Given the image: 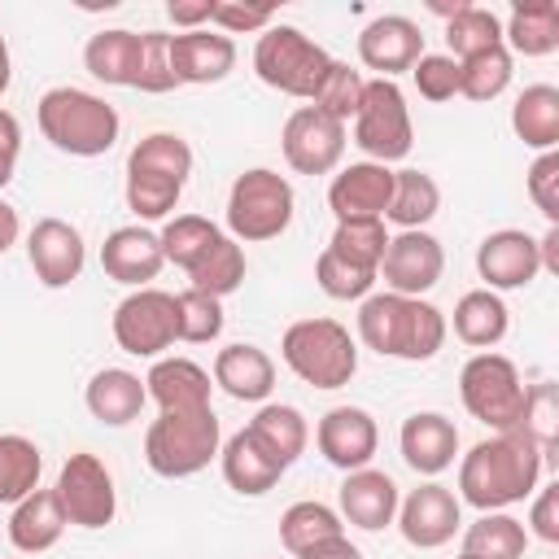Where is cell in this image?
<instances>
[{
	"label": "cell",
	"mask_w": 559,
	"mask_h": 559,
	"mask_svg": "<svg viewBox=\"0 0 559 559\" xmlns=\"http://www.w3.org/2000/svg\"><path fill=\"white\" fill-rule=\"evenodd\" d=\"M542 472H546V459L528 441V432L520 428L493 432L459 459V502L476 511H507L533 498V489L542 485Z\"/></svg>",
	"instance_id": "obj_1"
},
{
	"label": "cell",
	"mask_w": 559,
	"mask_h": 559,
	"mask_svg": "<svg viewBox=\"0 0 559 559\" xmlns=\"http://www.w3.org/2000/svg\"><path fill=\"white\" fill-rule=\"evenodd\" d=\"M445 332H450L445 314L424 297L371 293L358 301V341L380 358L428 362L445 345Z\"/></svg>",
	"instance_id": "obj_2"
},
{
	"label": "cell",
	"mask_w": 559,
	"mask_h": 559,
	"mask_svg": "<svg viewBox=\"0 0 559 559\" xmlns=\"http://www.w3.org/2000/svg\"><path fill=\"white\" fill-rule=\"evenodd\" d=\"M35 122L44 140L70 157H100L118 144V131H122L118 109L105 96L83 87H48L35 105Z\"/></svg>",
	"instance_id": "obj_3"
},
{
	"label": "cell",
	"mask_w": 559,
	"mask_h": 559,
	"mask_svg": "<svg viewBox=\"0 0 559 559\" xmlns=\"http://www.w3.org/2000/svg\"><path fill=\"white\" fill-rule=\"evenodd\" d=\"M223 450V424L214 406L205 411H162L144 432V463L162 480H188L210 467Z\"/></svg>",
	"instance_id": "obj_4"
},
{
	"label": "cell",
	"mask_w": 559,
	"mask_h": 559,
	"mask_svg": "<svg viewBox=\"0 0 559 559\" xmlns=\"http://www.w3.org/2000/svg\"><path fill=\"white\" fill-rule=\"evenodd\" d=\"M280 358L310 389H345L358 371V341L336 319H297L280 336Z\"/></svg>",
	"instance_id": "obj_5"
},
{
	"label": "cell",
	"mask_w": 559,
	"mask_h": 559,
	"mask_svg": "<svg viewBox=\"0 0 559 559\" xmlns=\"http://www.w3.org/2000/svg\"><path fill=\"white\" fill-rule=\"evenodd\" d=\"M328 66H332V57L306 31L284 26V22H271L253 44V74L266 87L297 96V100H314Z\"/></svg>",
	"instance_id": "obj_6"
},
{
	"label": "cell",
	"mask_w": 559,
	"mask_h": 559,
	"mask_svg": "<svg viewBox=\"0 0 559 559\" xmlns=\"http://www.w3.org/2000/svg\"><path fill=\"white\" fill-rule=\"evenodd\" d=\"M293 210H297L293 183L271 166H253V170L236 175V183L227 192V231H231V240H245V245L275 240L288 231Z\"/></svg>",
	"instance_id": "obj_7"
},
{
	"label": "cell",
	"mask_w": 559,
	"mask_h": 559,
	"mask_svg": "<svg viewBox=\"0 0 559 559\" xmlns=\"http://www.w3.org/2000/svg\"><path fill=\"white\" fill-rule=\"evenodd\" d=\"M524 393L528 384L520 380V367L507 358V354H493V349H480L463 362L459 371V397L467 406L472 419H480L485 428L493 432H507L520 424L524 415Z\"/></svg>",
	"instance_id": "obj_8"
},
{
	"label": "cell",
	"mask_w": 559,
	"mask_h": 559,
	"mask_svg": "<svg viewBox=\"0 0 559 559\" xmlns=\"http://www.w3.org/2000/svg\"><path fill=\"white\" fill-rule=\"evenodd\" d=\"M354 144L367 153V162H402L415 144V127H411V109L406 96L393 79H367L362 87V105L354 114Z\"/></svg>",
	"instance_id": "obj_9"
},
{
	"label": "cell",
	"mask_w": 559,
	"mask_h": 559,
	"mask_svg": "<svg viewBox=\"0 0 559 559\" xmlns=\"http://www.w3.org/2000/svg\"><path fill=\"white\" fill-rule=\"evenodd\" d=\"M52 493H57V502H61L66 524H74V528H105V524H114V515H118L114 476H109V467H105L96 454H87V450H79V454H70V459L61 463Z\"/></svg>",
	"instance_id": "obj_10"
},
{
	"label": "cell",
	"mask_w": 559,
	"mask_h": 559,
	"mask_svg": "<svg viewBox=\"0 0 559 559\" xmlns=\"http://www.w3.org/2000/svg\"><path fill=\"white\" fill-rule=\"evenodd\" d=\"M114 341L131 358H162L175 345V293L166 288H131L114 306Z\"/></svg>",
	"instance_id": "obj_11"
},
{
	"label": "cell",
	"mask_w": 559,
	"mask_h": 559,
	"mask_svg": "<svg viewBox=\"0 0 559 559\" xmlns=\"http://www.w3.org/2000/svg\"><path fill=\"white\" fill-rule=\"evenodd\" d=\"M280 148L297 175H332L345 157V122L328 118L314 105H301L284 118Z\"/></svg>",
	"instance_id": "obj_12"
},
{
	"label": "cell",
	"mask_w": 559,
	"mask_h": 559,
	"mask_svg": "<svg viewBox=\"0 0 559 559\" xmlns=\"http://www.w3.org/2000/svg\"><path fill=\"white\" fill-rule=\"evenodd\" d=\"M441 271H445V249L432 231H397L384 245L376 280H384V293L424 297L428 288H437Z\"/></svg>",
	"instance_id": "obj_13"
},
{
	"label": "cell",
	"mask_w": 559,
	"mask_h": 559,
	"mask_svg": "<svg viewBox=\"0 0 559 559\" xmlns=\"http://www.w3.org/2000/svg\"><path fill=\"white\" fill-rule=\"evenodd\" d=\"M397 533L406 546L415 550H437L445 546L459 524H463V502L454 489H445L441 480H424L419 489H411L402 502H397V515H393Z\"/></svg>",
	"instance_id": "obj_14"
},
{
	"label": "cell",
	"mask_w": 559,
	"mask_h": 559,
	"mask_svg": "<svg viewBox=\"0 0 559 559\" xmlns=\"http://www.w3.org/2000/svg\"><path fill=\"white\" fill-rule=\"evenodd\" d=\"M26 262L44 288H70L87 262L83 231L66 218H39L26 236Z\"/></svg>",
	"instance_id": "obj_15"
},
{
	"label": "cell",
	"mask_w": 559,
	"mask_h": 559,
	"mask_svg": "<svg viewBox=\"0 0 559 559\" xmlns=\"http://www.w3.org/2000/svg\"><path fill=\"white\" fill-rule=\"evenodd\" d=\"M476 275L485 280L489 293L528 288V284L542 275L537 236H528V231H520V227L489 231V236L476 245Z\"/></svg>",
	"instance_id": "obj_16"
},
{
	"label": "cell",
	"mask_w": 559,
	"mask_h": 559,
	"mask_svg": "<svg viewBox=\"0 0 559 559\" xmlns=\"http://www.w3.org/2000/svg\"><path fill=\"white\" fill-rule=\"evenodd\" d=\"M314 445L332 467L358 472V467H371L376 445H380V428H376L371 411H362V406H332L314 424Z\"/></svg>",
	"instance_id": "obj_17"
},
{
	"label": "cell",
	"mask_w": 559,
	"mask_h": 559,
	"mask_svg": "<svg viewBox=\"0 0 559 559\" xmlns=\"http://www.w3.org/2000/svg\"><path fill=\"white\" fill-rule=\"evenodd\" d=\"M419 57H424V31L402 13L371 17L358 35V61L367 70H376V79H397Z\"/></svg>",
	"instance_id": "obj_18"
},
{
	"label": "cell",
	"mask_w": 559,
	"mask_h": 559,
	"mask_svg": "<svg viewBox=\"0 0 559 559\" xmlns=\"http://www.w3.org/2000/svg\"><path fill=\"white\" fill-rule=\"evenodd\" d=\"M397 480L380 467H358V472H345L341 489H336V515L362 533H380L393 524L397 515Z\"/></svg>",
	"instance_id": "obj_19"
},
{
	"label": "cell",
	"mask_w": 559,
	"mask_h": 559,
	"mask_svg": "<svg viewBox=\"0 0 559 559\" xmlns=\"http://www.w3.org/2000/svg\"><path fill=\"white\" fill-rule=\"evenodd\" d=\"M393 197V170L380 162H349L328 183V210L336 223L345 218H384Z\"/></svg>",
	"instance_id": "obj_20"
},
{
	"label": "cell",
	"mask_w": 559,
	"mask_h": 559,
	"mask_svg": "<svg viewBox=\"0 0 559 559\" xmlns=\"http://www.w3.org/2000/svg\"><path fill=\"white\" fill-rule=\"evenodd\" d=\"M100 266L109 280L127 284V288H153V280L162 275L166 266V253H162V240L157 231L131 223V227H114L100 245Z\"/></svg>",
	"instance_id": "obj_21"
},
{
	"label": "cell",
	"mask_w": 559,
	"mask_h": 559,
	"mask_svg": "<svg viewBox=\"0 0 559 559\" xmlns=\"http://www.w3.org/2000/svg\"><path fill=\"white\" fill-rule=\"evenodd\" d=\"M397 450L415 476L432 480L459 459V428L441 411H415L397 432Z\"/></svg>",
	"instance_id": "obj_22"
},
{
	"label": "cell",
	"mask_w": 559,
	"mask_h": 559,
	"mask_svg": "<svg viewBox=\"0 0 559 559\" xmlns=\"http://www.w3.org/2000/svg\"><path fill=\"white\" fill-rule=\"evenodd\" d=\"M170 66H175V83H223L236 70V44L223 31H179L170 35Z\"/></svg>",
	"instance_id": "obj_23"
},
{
	"label": "cell",
	"mask_w": 559,
	"mask_h": 559,
	"mask_svg": "<svg viewBox=\"0 0 559 559\" xmlns=\"http://www.w3.org/2000/svg\"><path fill=\"white\" fill-rule=\"evenodd\" d=\"M144 389L148 402H157V411H205L214 393L210 371L192 358H153Z\"/></svg>",
	"instance_id": "obj_24"
},
{
	"label": "cell",
	"mask_w": 559,
	"mask_h": 559,
	"mask_svg": "<svg viewBox=\"0 0 559 559\" xmlns=\"http://www.w3.org/2000/svg\"><path fill=\"white\" fill-rule=\"evenodd\" d=\"M144 402H148V389H144V380H140L135 371H127V367H100V371L87 380V389H83L87 415H92L96 424H105V428H122V424L140 419Z\"/></svg>",
	"instance_id": "obj_25"
},
{
	"label": "cell",
	"mask_w": 559,
	"mask_h": 559,
	"mask_svg": "<svg viewBox=\"0 0 559 559\" xmlns=\"http://www.w3.org/2000/svg\"><path fill=\"white\" fill-rule=\"evenodd\" d=\"M227 397L236 402H266L275 389V362L258 345H223L214 354V376H210Z\"/></svg>",
	"instance_id": "obj_26"
},
{
	"label": "cell",
	"mask_w": 559,
	"mask_h": 559,
	"mask_svg": "<svg viewBox=\"0 0 559 559\" xmlns=\"http://www.w3.org/2000/svg\"><path fill=\"white\" fill-rule=\"evenodd\" d=\"M218 467H223V480H227L240 498H262V493L275 489L280 476H284V467L253 441L249 428H240V432H231V437L223 441Z\"/></svg>",
	"instance_id": "obj_27"
},
{
	"label": "cell",
	"mask_w": 559,
	"mask_h": 559,
	"mask_svg": "<svg viewBox=\"0 0 559 559\" xmlns=\"http://www.w3.org/2000/svg\"><path fill=\"white\" fill-rule=\"evenodd\" d=\"M249 432H253V441L288 472L301 454H306V445H310V424H306V415L297 411V406H288V402H262L258 406V415L245 424Z\"/></svg>",
	"instance_id": "obj_28"
},
{
	"label": "cell",
	"mask_w": 559,
	"mask_h": 559,
	"mask_svg": "<svg viewBox=\"0 0 559 559\" xmlns=\"http://www.w3.org/2000/svg\"><path fill=\"white\" fill-rule=\"evenodd\" d=\"M61 533H66V515H61V502H57L52 489H35L22 502H13V515H9L13 550L44 555V550H52L61 542Z\"/></svg>",
	"instance_id": "obj_29"
},
{
	"label": "cell",
	"mask_w": 559,
	"mask_h": 559,
	"mask_svg": "<svg viewBox=\"0 0 559 559\" xmlns=\"http://www.w3.org/2000/svg\"><path fill=\"white\" fill-rule=\"evenodd\" d=\"M507 52L550 57L559 48V4L555 0H520L502 22Z\"/></svg>",
	"instance_id": "obj_30"
},
{
	"label": "cell",
	"mask_w": 559,
	"mask_h": 559,
	"mask_svg": "<svg viewBox=\"0 0 559 559\" xmlns=\"http://www.w3.org/2000/svg\"><path fill=\"white\" fill-rule=\"evenodd\" d=\"M511 332V310L502 301V293H489V288H472L454 301V336L463 345H472L476 354L480 349H493L502 336Z\"/></svg>",
	"instance_id": "obj_31"
},
{
	"label": "cell",
	"mask_w": 559,
	"mask_h": 559,
	"mask_svg": "<svg viewBox=\"0 0 559 559\" xmlns=\"http://www.w3.org/2000/svg\"><path fill=\"white\" fill-rule=\"evenodd\" d=\"M83 66L105 87H131L135 83V66H140V35L122 31V26L96 31L83 44Z\"/></svg>",
	"instance_id": "obj_32"
},
{
	"label": "cell",
	"mask_w": 559,
	"mask_h": 559,
	"mask_svg": "<svg viewBox=\"0 0 559 559\" xmlns=\"http://www.w3.org/2000/svg\"><path fill=\"white\" fill-rule=\"evenodd\" d=\"M511 131L524 140V148L550 153L559 144V87L528 83L511 105Z\"/></svg>",
	"instance_id": "obj_33"
},
{
	"label": "cell",
	"mask_w": 559,
	"mask_h": 559,
	"mask_svg": "<svg viewBox=\"0 0 559 559\" xmlns=\"http://www.w3.org/2000/svg\"><path fill=\"white\" fill-rule=\"evenodd\" d=\"M441 210V188L428 170H393V197H389V210L384 218L397 223L402 231H424Z\"/></svg>",
	"instance_id": "obj_34"
},
{
	"label": "cell",
	"mask_w": 559,
	"mask_h": 559,
	"mask_svg": "<svg viewBox=\"0 0 559 559\" xmlns=\"http://www.w3.org/2000/svg\"><path fill=\"white\" fill-rule=\"evenodd\" d=\"M245 271H249V262H245V249H240V240H231L227 231L192 262V271H183L188 275V288H197V293H210V297H227V293H236L240 284H245Z\"/></svg>",
	"instance_id": "obj_35"
},
{
	"label": "cell",
	"mask_w": 559,
	"mask_h": 559,
	"mask_svg": "<svg viewBox=\"0 0 559 559\" xmlns=\"http://www.w3.org/2000/svg\"><path fill=\"white\" fill-rule=\"evenodd\" d=\"M127 170L157 175V179H170V183H188V175H192V144L183 135H175V131H148L127 153Z\"/></svg>",
	"instance_id": "obj_36"
},
{
	"label": "cell",
	"mask_w": 559,
	"mask_h": 559,
	"mask_svg": "<svg viewBox=\"0 0 559 559\" xmlns=\"http://www.w3.org/2000/svg\"><path fill=\"white\" fill-rule=\"evenodd\" d=\"M528 533L507 511H480L476 524L463 528V555L472 559H524Z\"/></svg>",
	"instance_id": "obj_37"
},
{
	"label": "cell",
	"mask_w": 559,
	"mask_h": 559,
	"mask_svg": "<svg viewBox=\"0 0 559 559\" xmlns=\"http://www.w3.org/2000/svg\"><path fill=\"white\" fill-rule=\"evenodd\" d=\"M44 454L31 437L22 432H0V502H22L26 493L39 489Z\"/></svg>",
	"instance_id": "obj_38"
},
{
	"label": "cell",
	"mask_w": 559,
	"mask_h": 559,
	"mask_svg": "<svg viewBox=\"0 0 559 559\" xmlns=\"http://www.w3.org/2000/svg\"><path fill=\"white\" fill-rule=\"evenodd\" d=\"M336 533H345V520L336 515V507H328L319 498H301L280 515V542L288 555H301L306 546L336 537Z\"/></svg>",
	"instance_id": "obj_39"
},
{
	"label": "cell",
	"mask_w": 559,
	"mask_h": 559,
	"mask_svg": "<svg viewBox=\"0 0 559 559\" xmlns=\"http://www.w3.org/2000/svg\"><path fill=\"white\" fill-rule=\"evenodd\" d=\"M502 44V17L493 13V9H485V4H463L450 22H445V57H454V61H467V57H476V52H485V48H498Z\"/></svg>",
	"instance_id": "obj_40"
},
{
	"label": "cell",
	"mask_w": 559,
	"mask_h": 559,
	"mask_svg": "<svg viewBox=\"0 0 559 559\" xmlns=\"http://www.w3.org/2000/svg\"><path fill=\"white\" fill-rule=\"evenodd\" d=\"M511 74H515V57L507 52V44L485 48V52L459 61V96H467L476 105L498 100L511 87Z\"/></svg>",
	"instance_id": "obj_41"
},
{
	"label": "cell",
	"mask_w": 559,
	"mask_h": 559,
	"mask_svg": "<svg viewBox=\"0 0 559 559\" xmlns=\"http://www.w3.org/2000/svg\"><path fill=\"white\" fill-rule=\"evenodd\" d=\"M520 432H528V441L542 450L546 467H555V450H559V389L555 380H537L524 393V415L515 424Z\"/></svg>",
	"instance_id": "obj_42"
},
{
	"label": "cell",
	"mask_w": 559,
	"mask_h": 559,
	"mask_svg": "<svg viewBox=\"0 0 559 559\" xmlns=\"http://www.w3.org/2000/svg\"><path fill=\"white\" fill-rule=\"evenodd\" d=\"M218 236H223V227H218V223H210L205 214H175V218L157 231L166 262H170V266H179V271H192V262H197V258H201Z\"/></svg>",
	"instance_id": "obj_43"
},
{
	"label": "cell",
	"mask_w": 559,
	"mask_h": 559,
	"mask_svg": "<svg viewBox=\"0 0 559 559\" xmlns=\"http://www.w3.org/2000/svg\"><path fill=\"white\" fill-rule=\"evenodd\" d=\"M384 245H389L384 218H345V223H336V231L328 240V253H336L349 266L376 271L380 258H384Z\"/></svg>",
	"instance_id": "obj_44"
},
{
	"label": "cell",
	"mask_w": 559,
	"mask_h": 559,
	"mask_svg": "<svg viewBox=\"0 0 559 559\" xmlns=\"http://www.w3.org/2000/svg\"><path fill=\"white\" fill-rule=\"evenodd\" d=\"M223 301L210 297V293H197V288H183L175 293V341H188V345H210L223 336Z\"/></svg>",
	"instance_id": "obj_45"
},
{
	"label": "cell",
	"mask_w": 559,
	"mask_h": 559,
	"mask_svg": "<svg viewBox=\"0 0 559 559\" xmlns=\"http://www.w3.org/2000/svg\"><path fill=\"white\" fill-rule=\"evenodd\" d=\"M362 87H367V79H362L354 66L332 61L310 105H314V109H323L328 118H336V122H345V127H349V122H354V114H358V105H362Z\"/></svg>",
	"instance_id": "obj_46"
},
{
	"label": "cell",
	"mask_w": 559,
	"mask_h": 559,
	"mask_svg": "<svg viewBox=\"0 0 559 559\" xmlns=\"http://www.w3.org/2000/svg\"><path fill=\"white\" fill-rule=\"evenodd\" d=\"M122 197H127V210L144 223H157L166 218L179 197H183V183H170V179H157V175H135L127 170V183H122Z\"/></svg>",
	"instance_id": "obj_47"
},
{
	"label": "cell",
	"mask_w": 559,
	"mask_h": 559,
	"mask_svg": "<svg viewBox=\"0 0 559 559\" xmlns=\"http://www.w3.org/2000/svg\"><path fill=\"white\" fill-rule=\"evenodd\" d=\"M314 284L332 297V301H362V297H371V288H376V271H362V266H349V262H341L336 253H319L314 258Z\"/></svg>",
	"instance_id": "obj_48"
},
{
	"label": "cell",
	"mask_w": 559,
	"mask_h": 559,
	"mask_svg": "<svg viewBox=\"0 0 559 559\" xmlns=\"http://www.w3.org/2000/svg\"><path fill=\"white\" fill-rule=\"evenodd\" d=\"M135 92H148V96H162L175 83V66H170V35L166 31H144L140 35V66H135Z\"/></svg>",
	"instance_id": "obj_49"
},
{
	"label": "cell",
	"mask_w": 559,
	"mask_h": 559,
	"mask_svg": "<svg viewBox=\"0 0 559 559\" xmlns=\"http://www.w3.org/2000/svg\"><path fill=\"white\" fill-rule=\"evenodd\" d=\"M411 79H415L419 96L432 100V105L459 96V61L445 57V52H424V57L411 66Z\"/></svg>",
	"instance_id": "obj_50"
},
{
	"label": "cell",
	"mask_w": 559,
	"mask_h": 559,
	"mask_svg": "<svg viewBox=\"0 0 559 559\" xmlns=\"http://www.w3.org/2000/svg\"><path fill=\"white\" fill-rule=\"evenodd\" d=\"M528 201L537 205V214L546 218V227H559V148L537 153V162L524 175Z\"/></svg>",
	"instance_id": "obj_51"
},
{
	"label": "cell",
	"mask_w": 559,
	"mask_h": 559,
	"mask_svg": "<svg viewBox=\"0 0 559 559\" xmlns=\"http://www.w3.org/2000/svg\"><path fill=\"white\" fill-rule=\"evenodd\" d=\"M271 22H275L271 4H227V0H214V9H210V26H218L227 39L231 35H249V31H266Z\"/></svg>",
	"instance_id": "obj_52"
},
{
	"label": "cell",
	"mask_w": 559,
	"mask_h": 559,
	"mask_svg": "<svg viewBox=\"0 0 559 559\" xmlns=\"http://www.w3.org/2000/svg\"><path fill=\"white\" fill-rule=\"evenodd\" d=\"M524 533L546 542V546H559V485H537L533 489V507H528Z\"/></svg>",
	"instance_id": "obj_53"
},
{
	"label": "cell",
	"mask_w": 559,
	"mask_h": 559,
	"mask_svg": "<svg viewBox=\"0 0 559 559\" xmlns=\"http://www.w3.org/2000/svg\"><path fill=\"white\" fill-rule=\"evenodd\" d=\"M17 153H22V122L9 109H0V188L13 179Z\"/></svg>",
	"instance_id": "obj_54"
},
{
	"label": "cell",
	"mask_w": 559,
	"mask_h": 559,
	"mask_svg": "<svg viewBox=\"0 0 559 559\" xmlns=\"http://www.w3.org/2000/svg\"><path fill=\"white\" fill-rule=\"evenodd\" d=\"M210 9H214V0H170L166 17L175 26H183V31H205L210 26Z\"/></svg>",
	"instance_id": "obj_55"
},
{
	"label": "cell",
	"mask_w": 559,
	"mask_h": 559,
	"mask_svg": "<svg viewBox=\"0 0 559 559\" xmlns=\"http://www.w3.org/2000/svg\"><path fill=\"white\" fill-rule=\"evenodd\" d=\"M293 559H362V550H358L345 533H336V537H323V542L306 546V550H301V555H293Z\"/></svg>",
	"instance_id": "obj_56"
},
{
	"label": "cell",
	"mask_w": 559,
	"mask_h": 559,
	"mask_svg": "<svg viewBox=\"0 0 559 559\" xmlns=\"http://www.w3.org/2000/svg\"><path fill=\"white\" fill-rule=\"evenodd\" d=\"M17 236H22V218H17V210L0 197V253H9V249L17 245Z\"/></svg>",
	"instance_id": "obj_57"
},
{
	"label": "cell",
	"mask_w": 559,
	"mask_h": 559,
	"mask_svg": "<svg viewBox=\"0 0 559 559\" xmlns=\"http://www.w3.org/2000/svg\"><path fill=\"white\" fill-rule=\"evenodd\" d=\"M537 258H542V271L559 275V227H546L537 236Z\"/></svg>",
	"instance_id": "obj_58"
},
{
	"label": "cell",
	"mask_w": 559,
	"mask_h": 559,
	"mask_svg": "<svg viewBox=\"0 0 559 559\" xmlns=\"http://www.w3.org/2000/svg\"><path fill=\"white\" fill-rule=\"evenodd\" d=\"M9 83H13V57H9V44L0 35V96L9 92Z\"/></svg>",
	"instance_id": "obj_59"
},
{
	"label": "cell",
	"mask_w": 559,
	"mask_h": 559,
	"mask_svg": "<svg viewBox=\"0 0 559 559\" xmlns=\"http://www.w3.org/2000/svg\"><path fill=\"white\" fill-rule=\"evenodd\" d=\"M454 559H472V555H463V550H459V555H454Z\"/></svg>",
	"instance_id": "obj_60"
}]
</instances>
